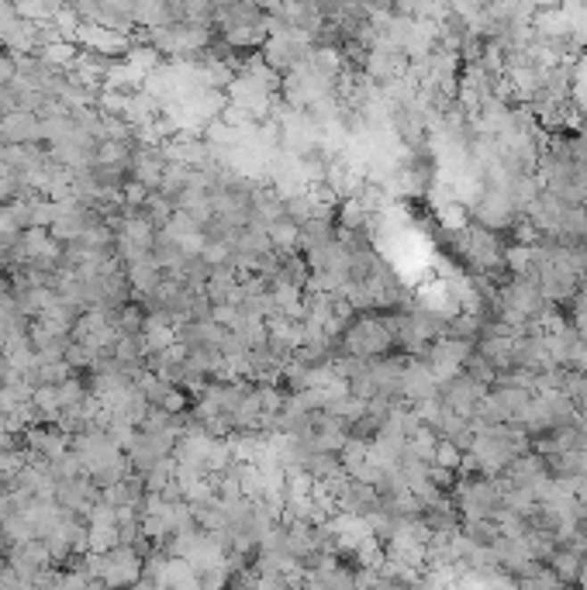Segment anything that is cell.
<instances>
[{"mask_svg":"<svg viewBox=\"0 0 587 590\" xmlns=\"http://www.w3.org/2000/svg\"><path fill=\"white\" fill-rule=\"evenodd\" d=\"M73 55H77V49H73L70 42H53V46L45 49V59H49V62H70Z\"/></svg>","mask_w":587,"mask_h":590,"instance_id":"cell-1","label":"cell"}]
</instances>
